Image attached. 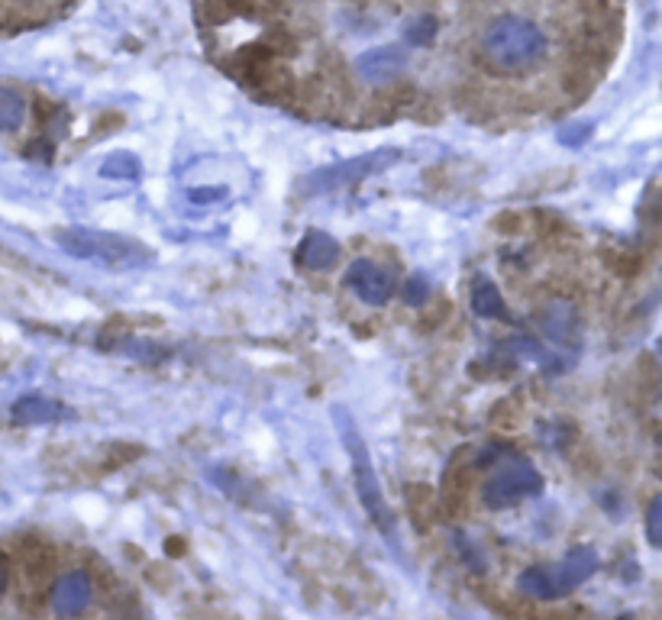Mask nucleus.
<instances>
[{"label":"nucleus","instance_id":"nucleus-1","mask_svg":"<svg viewBox=\"0 0 662 620\" xmlns=\"http://www.w3.org/2000/svg\"><path fill=\"white\" fill-rule=\"evenodd\" d=\"M482 55L494 72H530L549 55V40L530 17L504 13L488 23Z\"/></svg>","mask_w":662,"mask_h":620},{"label":"nucleus","instance_id":"nucleus-2","mask_svg":"<svg viewBox=\"0 0 662 620\" xmlns=\"http://www.w3.org/2000/svg\"><path fill=\"white\" fill-rule=\"evenodd\" d=\"M58 246L82 259V263H97V266L107 268H132L142 266L149 259V253L132 243L127 236H117V233H104V229H85V226H68L62 229L58 236Z\"/></svg>","mask_w":662,"mask_h":620},{"label":"nucleus","instance_id":"nucleus-3","mask_svg":"<svg viewBox=\"0 0 662 620\" xmlns=\"http://www.w3.org/2000/svg\"><path fill=\"white\" fill-rule=\"evenodd\" d=\"M333 420H337V430H340L343 446H346V452H350V462H353V482L355 491H359V501L365 504L369 517H372L382 531H388V527H392V514H388V507H385V501H382V488H378V479H375L369 449H365L362 437H359V427H355L353 417L346 414V407H333Z\"/></svg>","mask_w":662,"mask_h":620},{"label":"nucleus","instance_id":"nucleus-4","mask_svg":"<svg viewBox=\"0 0 662 620\" xmlns=\"http://www.w3.org/2000/svg\"><path fill=\"white\" fill-rule=\"evenodd\" d=\"M540 491H543V475L527 459H504V462H498V469L482 485V504L488 511H508Z\"/></svg>","mask_w":662,"mask_h":620},{"label":"nucleus","instance_id":"nucleus-5","mask_svg":"<svg viewBox=\"0 0 662 620\" xmlns=\"http://www.w3.org/2000/svg\"><path fill=\"white\" fill-rule=\"evenodd\" d=\"M401 152L397 149H382V152H369V156H355L346 162H337L330 169H320V172H310L301 184L305 194H323V191H337V188H346L355 181H365V178L378 175L385 169H392Z\"/></svg>","mask_w":662,"mask_h":620},{"label":"nucleus","instance_id":"nucleus-6","mask_svg":"<svg viewBox=\"0 0 662 620\" xmlns=\"http://www.w3.org/2000/svg\"><path fill=\"white\" fill-rule=\"evenodd\" d=\"M90 601H94V585L85 569L58 576L49 591V608L58 620H78L90 608Z\"/></svg>","mask_w":662,"mask_h":620},{"label":"nucleus","instance_id":"nucleus-7","mask_svg":"<svg viewBox=\"0 0 662 620\" xmlns=\"http://www.w3.org/2000/svg\"><path fill=\"white\" fill-rule=\"evenodd\" d=\"M346 288H353L355 298L369 308H382L395 298V281L385 268H378L369 259H355L346 268Z\"/></svg>","mask_w":662,"mask_h":620},{"label":"nucleus","instance_id":"nucleus-8","mask_svg":"<svg viewBox=\"0 0 662 620\" xmlns=\"http://www.w3.org/2000/svg\"><path fill=\"white\" fill-rule=\"evenodd\" d=\"M407 68V49L404 45H375V49H365L359 58H355V75L369 85H392L397 82V75Z\"/></svg>","mask_w":662,"mask_h":620},{"label":"nucleus","instance_id":"nucleus-9","mask_svg":"<svg viewBox=\"0 0 662 620\" xmlns=\"http://www.w3.org/2000/svg\"><path fill=\"white\" fill-rule=\"evenodd\" d=\"M601 569V559L591 546H573L563 563L553 566V576H556V588H559V598L573 595L578 585H585L588 578Z\"/></svg>","mask_w":662,"mask_h":620},{"label":"nucleus","instance_id":"nucleus-10","mask_svg":"<svg viewBox=\"0 0 662 620\" xmlns=\"http://www.w3.org/2000/svg\"><path fill=\"white\" fill-rule=\"evenodd\" d=\"M337 259H340V243L323 229H310L308 236L301 239V246H298V263L310 268V271H323V268L337 266Z\"/></svg>","mask_w":662,"mask_h":620},{"label":"nucleus","instance_id":"nucleus-11","mask_svg":"<svg viewBox=\"0 0 662 620\" xmlns=\"http://www.w3.org/2000/svg\"><path fill=\"white\" fill-rule=\"evenodd\" d=\"M72 410L65 404L52 398H40V395H30V398H20L13 404V424L20 427H36V424H55V420H65Z\"/></svg>","mask_w":662,"mask_h":620},{"label":"nucleus","instance_id":"nucleus-12","mask_svg":"<svg viewBox=\"0 0 662 620\" xmlns=\"http://www.w3.org/2000/svg\"><path fill=\"white\" fill-rule=\"evenodd\" d=\"M517 591L524 598L533 601H556L559 598V588H556V576H553V566H530L517 578Z\"/></svg>","mask_w":662,"mask_h":620},{"label":"nucleus","instance_id":"nucleus-13","mask_svg":"<svg viewBox=\"0 0 662 620\" xmlns=\"http://www.w3.org/2000/svg\"><path fill=\"white\" fill-rule=\"evenodd\" d=\"M472 310H476L479 317H485V320H501V317L508 313V310H504V298H501V291H498L494 281L476 278V285H472Z\"/></svg>","mask_w":662,"mask_h":620},{"label":"nucleus","instance_id":"nucleus-14","mask_svg":"<svg viewBox=\"0 0 662 620\" xmlns=\"http://www.w3.org/2000/svg\"><path fill=\"white\" fill-rule=\"evenodd\" d=\"M26 120V100L10 88H0V133L20 130Z\"/></svg>","mask_w":662,"mask_h":620},{"label":"nucleus","instance_id":"nucleus-15","mask_svg":"<svg viewBox=\"0 0 662 620\" xmlns=\"http://www.w3.org/2000/svg\"><path fill=\"white\" fill-rule=\"evenodd\" d=\"M434 36H437V20L430 13H424V17H417L404 26V43L407 45H430Z\"/></svg>","mask_w":662,"mask_h":620},{"label":"nucleus","instance_id":"nucleus-16","mask_svg":"<svg viewBox=\"0 0 662 620\" xmlns=\"http://www.w3.org/2000/svg\"><path fill=\"white\" fill-rule=\"evenodd\" d=\"M107 178H139L142 172V165H139V159L130 156V152H117V156H110L107 162H104V169H100Z\"/></svg>","mask_w":662,"mask_h":620},{"label":"nucleus","instance_id":"nucleus-17","mask_svg":"<svg viewBox=\"0 0 662 620\" xmlns=\"http://www.w3.org/2000/svg\"><path fill=\"white\" fill-rule=\"evenodd\" d=\"M404 304H410V308H424L427 301H430V281L424 278V275H410L407 281H404Z\"/></svg>","mask_w":662,"mask_h":620},{"label":"nucleus","instance_id":"nucleus-18","mask_svg":"<svg viewBox=\"0 0 662 620\" xmlns=\"http://www.w3.org/2000/svg\"><path fill=\"white\" fill-rule=\"evenodd\" d=\"M647 539L650 546H662V498H653L647 507Z\"/></svg>","mask_w":662,"mask_h":620},{"label":"nucleus","instance_id":"nucleus-19","mask_svg":"<svg viewBox=\"0 0 662 620\" xmlns=\"http://www.w3.org/2000/svg\"><path fill=\"white\" fill-rule=\"evenodd\" d=\"M591 136V127H569V133H559V139L566 142V146H578V142H585Z\"/></svg>","mask_w":662,"mask_h":620},{"label":"nucleus","instance_id":"nucleus-20","mask_svg":"<svg viewBox=\"0 0 662 620\" xmlns=\"http://www.w3.org/2000/svg\"><path fill=\"white\" fill-rule=\"evenodd\" d=\"M223 197V191H191V201H197V204H204V201H217Z\"/></svg>","mask_w":662,"mask_h":620},{"label":"nucleus","instance_id":"nucleus-21","mask_svg":"<svg viewBox=\"0 0 662 620\" xmlns=\"http://www.w3.org/2000/svg\"><path fill=\"white\" fill-rule=\"evenodd\" d=\"M7 585H10V566H7V559L0 556V598L7 595Z\"/></svg>","mask_w":662,"mask_h":620},{"label":"nucleus","instance_id":"nucleus-22","mask_svg":"<svg viewBox=\"0 0 662 620\" xmlns=\"http://www.w3.org/2000/svg\"><path fill=\"white\" fill-rule=\"evenodd\" d=\"M49 152H52L49 142H33V146H30V156H33V159H49Z\"/></svg>","mask_w":662,"mask_h":620}]
</instances>
